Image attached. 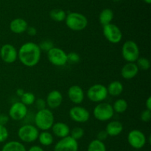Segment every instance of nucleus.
Segmentation results:
<instances>
[{
    "mask_svg": "<svg viewBox=\"0 0 151 151\" xmlns=\"http://www.w3.org/2000/svg\"><path fill=\"white\" fill-rule=\"evenodd\" d=\"M139 71V70L135 62H127L121 69V76L124 79H132L137 76Z\"/></svg>",
    "mask_w": 151,
    "mask_h": 151,
    "instance_id": "nucleus-17",
    "label": "nucleus"
},
{
    "mask_svg": "<svg viewBox=\"0 0 151 151\" xmlns=\"http://www.w3.org/2000/svg\"><path fill=\"white\" fill-rule=\"evenodd\" d=\"M145 109L149 110H151V97L149 96L145 101Z\"/></svg>",
    "mask_w": 151,
    "mask_h": 151,
    "instance_id": "nucleus-40",
    "label": "nucleus"
},
{
    "mask_svg": "<svg viewBox=\"0 0 151 151\" xmlns=\"http://www.w3.org/2000/svg\"><path fill=\"white\" fill-rule=\"evenodd\" d=\"M87 151H106V147L104 142L94 139L88 145Z\"/></svg>",
    "mask_w": 151,
    "mask_h": 151,
    "instance_id": "nucleus-27",
    "label": "nucleus"
},
{
    "mask_svg": "<svg viewBox=\"0 0 151 151\" xmlns=\"http://www.w3.org/2000/svg\"><path fill=\"white\" fill-rule=\"evenodd\" d=\"M69 99L75 105H81L85 99V93L82 87L79 85L71 86L67 92Z\"/></svg>",
    "mask_w": 151,
    "mask_h": 151,
    "instance_id": "nucleus-15",
    "label": "nucleus"
},
{
    "mask_svg": "<svg viewBox=\"0 0 151 151\" xmlns=\"http://www.w3.org/2000/svg\"><path fill=\"white\" fill-rule=\"evenodd\" d=\"M114 12L110 8H105L101 10L99 15V21L103 26L111 23L114 19Z\"/></svg>",
    "mask_w": 151,
    "mask_h": 151,
    "instance_id": "nucleus-23",
    "label": "nucleus"
},
{
    "mask_svg": "<svg viewBox=\"0 0 151 151\" xmlns=\"http://www.w3.org/2000/svg\"><path fill=\"white\" fill-rule=\"evenodd\" d=\"M81 62V56L78 53L74 51L67 53V63L71 65H75Z\"/></svg>",
    "mask_w": 151,
    "mask_h": 151,
    "instance_id": "nucleus-32",
    "label": "nucleus"
},
{
    "mask_svg": "<svg viewBox=\"0 0 151 151\" xmlns=\"http://www.w3.org/2000/svg\"><path fill=\"white\" fill-rule=\"evenodd\" d=\"M66 14L67 13L63 9L55 8L50 12V17L55 22H61L63 21H65Z\"/></svg>",
    "mask_w": 151,
    "mask_h": 151,
    "instance_id": "nucleus-26",
    "label": "nucleus"
},
{
    "mask_svg": "<svg viewBox=\"0 0 151 151\" xmlns=\"http://www.w3.org/2000/svg\"><path fill=\"white\" fill-rule=\"evenodd\" d=\"M41 50L38 44L32 41L25 42L18 50V59L21 63L28 68H32L39 63Z\"/></svg>",
    "mask_w": 151,
    "mask_h": 151,
    "instance_id": "nucleus-1",
    "label": "nucleus"
},
{
    "mask_svg": "<svg viewBox=\"0 0 151 151\" xmlns=\"http://www.w3.org/2000/svg\"><path fill=\"white\" fill-rule=\"evenodd\" d=\"M106 131L109 136L115 137L119 136L123 131V124L117 120L109 121L106 127Z\"/></svg>",
    "mask_w": 151,
    "mask_h": 151,
    "instance_id": "nucleus-20",
    "label": "nucleus"
},
{
    "mask_svg": "<svg viewBox=\"0 0 151 151\" xmlns=\"http://www.w3.org/2000/svg\"><path fill=\"white\" fill-rule=\"evenodd\" d=\"M27 151H44V150L39 145H33V146H31Z\"/></svg>",
    "mask_w": 151,
    "mask_h": 151,
    "instance_id": "nucleus-39",
    "label": "nucleus"
},
{
    "mask_svg": "<svg viewBox=\"0 0 151 151\" xmlns=\"http://www.w3.org/2000/svg\"><path fill=\"white\" fill-rule=\"evenodd\" d=\"M26 33L29 36H35L37 34V29L35 27L32 26H28L27 29Z\"/></svg>",
    "mask_w": 151,
    "mask_h": 151,
    "instance_id": "nucleus-38",
    "label": "nucleus"
},
{
    "mask_svg": "<svg viewBox=\"0 0 151 151\" xmlns=\"http://www.w3.org/2000/svg\"><path fill=\"white\" fill-rule=\"evenodd\" d=\"M139 70H148L150 68V62L145 57H139L135 62Z\"/></svg>",
    "mask_w": 151,
    "mask_h": 151,
    "instance_id": "nucleus-29",
    "label": "nucleus"
},
{
    "mask_svg": "<svg viewBox=\"0 0 151 151\" xmlns=\"http://www.w3.org/2000/svg\"><path fill=\"white\" fill-rule=\"evenodd\" d=\"M144 1V2H145L146 4H150L151 3V0H143Z\"/></svg>",
    "mask_w": 151,
    "mask_h": 151,
    "instance_id": "nucleus-42",
    "label": "nucleus"
},
{
    "mask_svg": "<svg viewBox=\"0 0 151 151\" xmlns=\"http://www.w3.org/2000/svg\"><path fill=\"white\" fill-rule=\"evenodd\" d=\"M140 119L143 122H149L151 120V110L145 109L140 114Z\"/></svg>",
    "mask_w": 151,
    "mask_h": 151,
    "instance_id": "nucleus-34",
    "label": "nucleus"
},
{
    "mask_svg": "<svg viewBox=\"0 0 151 151\" xmlns=\"http://www.w3.org/2000/svg\"><path fill=\"white\" fill-rule=\"evenodd\" d=\"M127 139L130 146L137 150L143 148L147 143V138L145 133L137 129L131 130L128 134Z\"/></svg>",
    "mask_w": 151,
    "mask_h": 151,
    "instance_id": "nucleus-10",
    "label": "nucleus"
},
{
    "mask_svg": "<svg viewBox=\"0 0 151 151\" xmlns=\"http://www.w3.org/2000/svg\"><path fill=\"white\" fill-rule=\"evenodd\" d=\"M1 151H27L23 143L19 141H10L6 142Z\"/></svg>",
    "mask_w": 151,
    "mask_h": 151,
    "instance_id": "nucleus-22",
    "label": "nucleus"
},
{
    "mask_svg": "<svg viewBox=\"0 0 151 151\" xmlns=\"http://www.w3.org/2000/svg\"><path fill=\"white\" fill-rule=\"evenodd\" d=\"M27 113V106L24 105L22 102H16L12 104L8 111V115L10 118L14 121H21L24 119Z\"/></svg>",
    "mask_w": 151,
    "mask_h": 151,
    "instance_id": "nucleus-11",
    "label": "nucleus"
},
{
    "mask_svg": "<svg viewBox=\"0 0 151 151\" xmlns=\"http://www.w3.org/2000/svg\"><path fill=\"white\" fill-rule=\"evenodd\" d=\"M24 89H22V88H18L17 90H16V95H17L18 96H19V97H22V95L24 94Z\"/></svg>",
    "mask_w": 151,
    "mask_h": 151,
    "instance_id": "nucleus-41",
    "label": "nucleus"
},
{
    "mask_svg": "<svg viewBox=\"0 0 151 151\" xmlns=\"http://www.w3.org/2000/svg\"><path fill=\"white\" fill-rule=\"evenodd\" d=\"M103 33L105 38L111 44H118L122 39V32L117 25L110 23L103 26Z\"/></svg>",
    "mask_w": 151,
    "mask_h": 151,
    "instance_id": "nucleus-9",
    "label": "nucleus"
},
{
    "mask_svg": "<svg viewBox=\"0 0 151 151\" xmlns=\"http://www.w3.org/2000/svg\"><path fill=\"white\" fill-rule=\"evenodd\" d=\"M108 137H109V135H108L106 130H100V131H99L97 134V139L101 141V142H104L105 140L107 139Z\"/></svg>",
    "mask_w": 151,
    "mask_h": 151,
    "instance_id": "nucleus-36",
    "label": "nucleus"
},
{
    "mask_svg": "<svg viewBox=\"0 0 151 151\" xmlns=\"http://www.w3.org/2000/svg\"><path fill=\"white\" fill-rule=\"evenodd\" d=\"M69 115L72 121L78 123H86L90 118L89 111L84 107L80 105L72 107L69 110Z\"/></svg>",
    "mask_w": 151,
    "mask_h": 151,
    "instance_id": "nucleus-12",
    "label": "nucleus"
},
{
    "mask_svg": "<svg viewBox=\"0 0 151 151\" xmlns=\"http://www.w3.org/2000/svg\"><path fill=\"white\" fill-rule=\"evenodd\" d=\"M34 104H35V107H36V109L38 110L44 109V108H46V106H47L46 101L44 100V99H41V98L35 99Z\"/></svg>",
    "mask_w": 151,
    "mask_h": 151,
    "instance_id": "nucleus-35",
    "label": "nucleus"
},
{
    "mask_svg": "<svg viewBox=\"0 0 151 151\" xmlns=\"http://www.w3.org/2000/svg\"><path fill=\"white\" fill-rule=\"evenodd\" d=\"M35 99H36L35 96L32 92H24V93L21 97V102L26 106H29L33 105Z\"/></svg>",
    "mask_w": 151,
    "mask_h": 151,
    "instance_id": "nucleus-28",
    "label": "nucleus"
},
{
    "mask_svg": "<svg viewBox=\"0 0 151 151\" xmlns=\"http://www.w3.org/2000/svg\"><path fill=\"white\" fill-rule=\"evenodd\" d=\"M122 56L127 62H136L139 57V48L133 40L125 41L122 47Z\"/></svg>",
    "mask_w": 151,
    "mask_h": 151,
    "instance_id": "nucleus-6",
    "label": "nucleus"
},
{
    "mask_svg": "<svg viewBox=\"0 0 151 151\" xmlns=\"http://www.w3.org/2000/svg\"><path fill=\"white\" fill-rule=\"evenodd\" d=\"M51 130L52 132V135L55 136L56 137L60 138V139L69 136V133H70V128H69V125L66 123L61 122V121L55 122Z\"/></svg>",
    "mask_w": 151,
    "mask_h": 151,
    "instance_id": "nucleus-19",
    "label": "nucleus"
},
{
    "mask_svg": "<svg viewBox=\"0 0 151 151\" xmlns=\"http://www.w3.org/2000/svg\"><path fill=\"white\" fill-rule=\"evenodd\" d=\"M84 131L83 129L81 127H75L70 130V133H69V136L72 138H73L75 140L78 141L80 139H82L84 136Z\"/></svg>",
    "mask_w": 151,
    "mask_h": 151,
    "instance_id": "nucleus-30",
    "label": "nucleus"
},
{
    "mask_svg": "<svg viewBox=\"0 0 151 151\" xmlns=\"http://www.w3.org/2000/svg\"><path fill=\"white\" fill-rule=\"evenodd\" d=\"M47 59L54 66H64L67 64V53L63 49L54 47L47 52Z\"/></svg>",
    "mask_w": 151,
    "mask_h": 151,
    "instance_id": "nucleus-8",
    "label": "nucleus"
},
{
    "mask_svg": "<svg viewBox=\"0 0 151 151\" xmlns=\"http://www.w3.org/2000/svg\"><path fill=\"white\" fill-rule=\"evenodd\" d=\"M39 130L32 124H25L18 130V137L21 142L32 143L38 139Z\"/></svg>",
    "mask_w": 151,
    "mask_h": 151,
    "instance_id": "nucleus-4",
    "label": "nucleus"
},
{
    "mask_svg": "<svg viewBox=\"0 0 151 151\" xmlns=\"http://www.w3.org/2000/svg\"><path fill=\"white\" fill-rule=\"evenodd\" d=\"M106 87H107L108 94L111 96H115V97L120 96L124 90V86L122 83L118 80L111 81Z\"/></svg>",
    "mask_w": 151,
    "mask_h": 151,
    "instance_id": "nucleus-21",
    "label": "nucleus"
},
{
    "mask_svg": "<svg viewBox=\"0 0 151 151\" xmlns=\"http://www.w3.org/2000/svg\"><path fill=\"white\" fill-rule=\"evenodd\" d=\"M107 87L102 84H95L88 89L86 93L88 100L94 103L104 102L108 96Z\"/></svg>",
    "mask_w": 151,
    "mask_h": 151,
    "instance_id": "nucleus-7",
    "label": "nucleus"
},
{
    "mask_svg": "<svg viewBox=\"0 0 151 151\" xmlns=\"http://www.w3.org/2000/svg\"><path fill=\"white\" fill-rule=\"evenodd\" d=\"M79 145L78 141L70 136L60 139L54 146V151H78Z\"/></svg>",
    "mask_w": 151,
    "mask_h": 151,
    "instance_id": "nucleus-13",
    "label": "nucleus"
},
{
    "mask_svg": "<svg viewBox=\"0 0 151 151\" xmlns=\"http://www.w3.org/2000/svg\"><path fill=\"white\" fill-rule=\"evenodd\" d=\"M9 137V132L6 126L0 124V143H3Z\"/></svg>",
    "mask_w": 151,
    "mask_h": 151,
    "instance_id": "nucleus-33",
    "label": "nucleus"
},
{
    "mask_svg": "<svg viewBox=\"0 0 151 151\" xmlns=\"http://www.w3.org/2000/svg\"><path fill=\"white\" fill-rule=\"evenodd\" d=\"M65 23L69 30L73 31L83 30L88 26V19L85 15L78 12H70L66 14Z\"/></svg>",
    "mask_w": 151,
    "mask_h": 151,
    "instance_id": "nucleus-3",
    "label": "nucleus"
},
{
    "mask_svg": "<svg viewBox=\"0 0 151 151\" xmlns=\"http://www.w3.org/2000/svg\"><path fill=\"white\" fill-rule=\"evenodd\" d=\"M113 1H120V0H113Z\"/></svg>",
    "mask_w": 151,
    "mask_h": 151,
    "instance_id": "nucleus-43",
    "label": "nucleus"
},
{
    "mask_svg": "<svg viewBox=\"0 0 151 151\" xmlns=\"http://www.w3.org/2000/svg\"><path fill=\"white\" fill-rule=\"evenodd\" d=\"M114 113H123L128 110V104L125 99H116L114 104L112 105Z\"/></svg>",
    "mask_w": 151,
    "mask_h": 151,
    "instance_id": "nucleus-25",
    "label": "nucleus"
},
{
    "mask_svg": "<svg viewBox=\"0 0 151 151\" xmlns=\"http://www.w3.org/2000/svg\"><path fill=\"white\" fill-rule=\"evenodd\" d=\"M10 117L7 114H0V124L5 126L8 123Z\"/></svg>",
    "mask_w": 151,
    "mask_h": 151,
    "instance_id": "nucleus-37",
    "label": "nucleus"
},
{
    "mask_svg": "<svg viewBox=\"0 0 151 151\" xmlns=\"http://www.w3.org/2000/svg\"><path fill=\"white\" fill-rule=\"evenodd\" d=\"M93 115L100 121H107L113 118L114 115L112 105L106 102L97 103L93 110Z\"/></svg>",
    "mask_w": 151,
    "mask_h": 151,
    "instance_id": "nucleus-5",
    "label": "nucleus"
},
{
    "mask_svg": "<svg viewBox=\"0 0 151 151\" xmlns=\"http://www.w3.org/2000/svg\"><path fill=\"white\" fill-rule=\"evenodd\" d=\"M37 140H38L39 143L43 146L48 147L52 144L54 142V137L52 133L49 132V130H44L39 133Z\"/></svg>",
    "mask_w": 151,
    "mask_h": 151,
    "instance_id": "nucleus-24",
    "label": "nucleus"
},
{
    "mask_svg": "<svg viewBox=\"0 0 151 151\" xmlns=\"http://www.w3.org/2000/svg\"><path fill=\"white\" fill-rule=\"evenodd\" d=\"M28 26L27 22L22 18H16L13 19L9 25L10 31L15 34H22L26 32Z\"/></svg>",
    "mask_w": 151,
    "mask_h": 151,
    "instance_id": "nucleus-18",
    "label": "nucleus"
},
{
    "mask_svg": "<svg viewBox=\"0 0 151 151\" xmlns=\"http://www.w3.org/2000/svg\"><path fill=\"white\" fill-rule=\"evenodd\" d=\"M35 126L41 131L50 130L55 123V116L49 108L40 110L36 112L33 118Z\"/></svg>",
    "mask_w": 151,
    "mask_h": 151,
    "instance_id": "nucleus-2",
    "label": "nucleus"
},
{
    "mask_svg": "<svg viewBox=\"0 0 151 151\" xmlns=\"http://www.w3.org/2000/svg\"><path fill=\"white\" fill-rule=\"evenodd\" d=\"M0 58L6 64H12L18 59V50L13 44H4L0 48Z\"/></svg>",
    "mask_w": 151,
    "mask_h": 151,
    "instance_id": "nucleus-14",
    "label": "nucleus"
},
{
    "mask_svg": "<svg viewBox=\"0 0 151 151\" xmlns=\"http://www.w3.org/2000/svg\"><path fill=\"white\" fill-rule=\"evenodd\" d=\"M63 95L59 90H54L48 93L46 99V104L49 109H56L63 103Z\"/></svg>",
    "mask_w": 151,
    "mask_h": 151,
    "instance_id": "nucleus-16",
    "label": "nucleus"
},
{
    "mask_svg": "<svg viewBox=\"0 0 151 151\" xmlns=\"http://www.w3.org/2000/svg\"><path fill=\"white\" fill-rule=\"evenodd\" d=\"M38 46H39L41 52L44 51V52H47V53L49 51V50H51L52 47H55L53 41L50 39L43 40V41H41V42L39 43Z\"/></svg>",
    "mask_w": 151,
    "mask_h": 151,
    "instance_id": "nucleus-31",
    "label": "nucleus"
}]
</instances>
